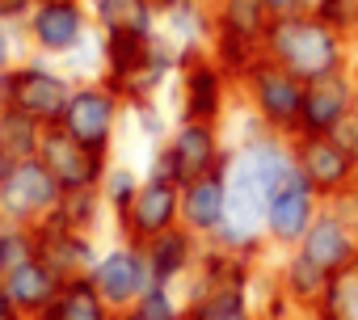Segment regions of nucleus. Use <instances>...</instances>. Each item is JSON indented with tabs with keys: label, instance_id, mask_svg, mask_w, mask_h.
Instances as JSON below:
<instances>
[{
	"label": "nucleus",
	"instance_id": "45",
	"mask_svg": "<svg viewBox=\"0 0 358 320\" xmlns=\"http://www.w3.org/2000/svg\"><path fill=\"white\" fill-rule=\"evenodd\" d=\"M257 320H266V316H257Z\"/></svg>",
	"mask_w": 358,
	"mask_h": 320
},
{
	"label": "nucleus",
	"instance_id": "34",
	"mask_svg": "<svg viewBox=\"0 0 358 320\" xmlns=\"http://www.w3.org/2000/svg\"><path fill=\"white\" fill-rule=\"evenodd\" d=\"M333 139H337V143H341V147H345L354 160H358V110H354V114H350V118H345L337 131H333Z\"/></svg>",
	"mask_w": 358,
	"mask_h": 320
},
{
	"label": "nucleus",
	"instance_id": "12",
	"mask_svg": "<svg viewBox=\"0 0 358 320\" xmlns=\"http://www.w3.org/2000/svg\"><path fill=\"white\" fill-rule=\"evenodd\" d=\"M312 266H320L329 278L358 266V232H354V219H350V207L345 198L337 203H324L320 215L312 219V228L303 232V240L295 245Z\"/></svg>",
	"mask_w": 358,
	"mask_h": 320
},
{
	"label": "nucleus",
	"instance_id": "24",
	"mask_svg": "<svg viewBox=\"0 0 358 320\" xmlns=\"http://www.w3.org/2000/svg\"><path fill=\"white\" fill-rule=\"evenodd\" d=\"M34 320H118V312L101 299V291L85 274V278H64L55 303L43 316H34Z\"/></svg>",
	"mask_w": 358,
	"mask_h": 320
},
{
	"label": "nucleus",
	"instance_id": "9",
	"mask_svg": "<svg viewBox=\"0 0 358 320\" xmlns=\"http://www.w3.org/2000/svg\"><path fill=\"white\" fill-rule=\"evenodd\" d=\"M59 198H64V186L51 177V169L38 156L13 160L5 182H0V215L9 224H22V228H34V224L51 219Z\"/></svg>",
	"mask_w": 358,
	"mask_h": 320
},
{
	"label": "nucleus",
	"instance_id": "14",
	"mask_svg": "<svg viewBox=\"0 0 358 320\" xmlns=\"http://www.w3.org/2000/svg\"><path fill=\"white\" fill-rule=\"evenodd\" d=\"M38 160L51 169V177L64 190H101L106 169H110V156L85 147L80 139H72L64 126H47L43 143H38Z\"/></svg>",
	"mask_w": 358,
	"mask_h": 320
},
{
	"label": "nucleus",
	"instance_id": "33",
	"mask_svg": "<svg viewBox=\"0 0 358 320\" xmlns=\"http://www.w3.org/2000/svg\"><path fill=\"white\" fill-rule=\"evenodd\" d=\"M34 9V0H0V22H9V26H26Z\"/></svg>",
	"mask_w": 358,
	"mask_h": 320
},
{
	"label": "nucleus",
	"instance_id": "32",
	"mask_svg": "<svg viewBox=\"0 0 358 320\" xmlns=\"http://www.w3.org/2000/svg\"><path fill=\"white\" fill-rule=\"evenodd\" d=\"M22 55H30V47H26V34H22V26H9V22H0V76H5Z\"/></svg>",
	"mask_w": 358,
	"mask_h": 320
},
{
	"label": "nucleus",
	"instance_id": "26",
	"mask_svg": "<svg viewBox=\"0 0 358 320\" xmlns=\"http://www.w3.org/2000/svg\"><path fill=\"white\" fill-rule=\"evenodd\" d=\"M106 215L110 211H106L101 190H64L59 207L51 211V219L64 224V228H72V232H97Z\"/></svg>",
	"mask_w": 358,
	"mask_h": 320
},
{
	"label": "nucleus",
	"instance_id": "36",
	"mask_svg": "<svg viewBox=\"0 0 358 320\" xmlns=\"http://www.w3.org/2000/svg\"><path fill=\"white\" fill-rule=\"evenodd\" d=\"M156 5V13L164 17V13H173V9H182V5H190V0H152Z\"/></svg>",
	"mask_w": 358,
	"mask_h": 320
},
{
	"label": "nucleus",
	"instance_id": "35",
	"mask_svg": "<svg viewBox=\"0 0 358 320\" xmlns=\"http://www.w3.org/2000/svg\"><path fill=\"white\" fill-rule=\"evenodd\" d=\"M270 17H291V13H312V0H262Z\"/></svg>",
	"mask_w": 358,
	"mask_h": 320
},
{
	"label": "nucleus",
	"instance_id": "38",
	"mask_svg": "<svg viewBox=\"0 0 358 320\" xmlns=\"http://www.w3.org/2000/svg\"><path fill=\"white\" fill-rule=\"evenodd\" d=\"M118 320H152V316H143L139 307H127V312H118Z\"/></svg>",
	"mask_w": 358,
	"mask_h": 320
},
{
	"label": "nucleus",
	"instance_id": "23",
	"mask_svg": "<svg viewBox=\"0 0 358 320\" xmlns=\"http://www.w3.org/2000/svg\"><path fill=\"white\" fill-rule=\"evenodd\" d=\"M89 13L101 34H118V30L143 34V38L160 34V13L152 0H89Z\"/></svg>",
	"mask_w": 358,
	"mask_h": 320
},
{
	"label": "nucleus",
	"instance_id": "18",
	"mask_svg": "<svg viewBox=\"0 0 358 320\" xmlns=\"http://www.w3.org/2000/svg\"><path fill=\"white\" fill-rule=\"evenodd\" d=\"M34 245H38V257L59 278H85L101 257V245H97L93 232H72V228H64L55 219L34 224Z\"/></svg>",
	"mask_w": 358,
	"mask_h": 320
},
{
	"label": "nucleus",
	"instance_id": "41",
	"mask_svg": "<svg viewBox=\"0 0 358 320\" xmlns=\"http://www.w3.org/2000/svg\"><path fill=\"white\" fill-rule=\"evenodd\" d=\"M9 106V93H5V76H0V110Z\"/></svg>",
	"mask_w": 358,
	"mask_h": 320
},
{
	"label": "nucleus",
	"instance_id": "42",
	"mask_svg": "<svg viewBox=\"0 0 358 320\" xmlns=\"http://www.w3.org/2000/svg\"><path fill=\"white\" fill-rule=\"evenodd\" d=\"M350 76H354V89H358V55H354V64H350Z\"/></svg>",
	"mask_w": 358,
	"mask_h": 320
},
{
	"label": "nucleus",
	"instance_id": "39",
	"mask_svg": "<svg viewBox=\"0 0 358 320\" xmlns=\"http://www.w3.org/2000/svg\"><path fill=\"white\" fill-rule=\"evenodd\" d=\"M9 165H13V156H9L5 147H0V182H5V173H9Z\"/></svg>",
	"mask_w": 358,
	"mask_h": 320
},
{
	"label": "nucleus",
	"instance_id": "29",
	"mask_svg": "<svg viewBox=\"0 0 358 320\" xmlns=\"http://www.w3.org/2000/svg\"><path fill=\"white\" fill-rule=\"evenodd\" d=\"M139 186H143V173H135L131 165H114V160H110L106 182H101V198H106V211H110L114 228H118V224H122V215L131 211V203H135Z\"/></svg>",
	"mask_w": 358,
	"mask_h": 320
},
{
	"label": "nucleus",
	"instance_id": "25",
	"mask_svg": "<svg viewBox=\"0 0 358 320\" xmlns=\"http://www.w3.org/2000/svg\"><path fill=\"white\" fill-rule=\"evenodd\" d=\"M211 13H215V34L253 43V47L266 43L270 13H266L262 0H211Z\"/></svg>",
	"mask_w": 358,
	"mask_h": 320
},
{
	"label": "nucleus",
	"instance_id": "22",
	"mask_svg": "<svg viewBox=\"0 0 358 320\" xmlns=\"http://www.w3.org/2000/svg\"><path fill=\"white\" fill-rule=\"evenodd\" d=\"M274 282H278V291L295 303L299 316H312V312L320 307V299H324V291H329L333 278H329L320 266H312L299 249H287L282 261H278V270H274Z\"/></svg>",
	"mask_w": 358,
	"mask_h": 320
},
{
	"label": "nucleus",
	"instance_id": "7",
	"mask_svg": "<svg viewBox=\"0 0 358 320\" xmlns=\"http://www.w3.org/2000/svg\"><path fill=\"white\" fill-rule=\"evenodd\" d=\"M236 93H241L236 80L211 59L207 47L182 51V68H177V118L224 122Z\"/></svg>",
	"mask_w": 358,
	"mask_h": 320
},
{
	"label": "nucleus",
	"instance_id": "28",
	"mask_svg": "<svg viewBox=\"0 0 358 320\" xmlns=\"http://www.w3.org/2000/svg\"><path fill=\"white\" fill-rule=\"evenodd\" d=\"M308 320H358V266L333 274L320 307L308 316Z\"/></svg>",
	"mask_w": 358,
	"mask_h": 320
},
{
	"label": "nucleus",
	"instance_id": "13",
	"mask_svg": "<svg viewBox=\"0 0 358 320\" xmlns=\"http://www.w3.org/2000/svg\"><path fill=\"white\" fill-rule=\"evenodd\" d=\"M93 286L101 291V299L114 307V312H127L139 303V295L152 286V274H148V257H143V245H131V240H114L101 249L97 266L89 270Z\"/></svg>",
	"mask_w": 358,
	"mask_h": 320
},
{
	"label": "nucleus",
	"instance_id": "4",
	"mask_svg": "<svg viewBox=\"0 0 358 320\" xmlns=\"http://www.w3.org/2000/svg\"><path fill=\"white\" fill-rule=\"evenodd\" d=\"M241 97L253 114L257 126L282 135V139H295L299 135V114H303V80L295 72H287L278 59H270L266 51L253 59V68L241 76Z\"/></svg>",
	"mask_w": 358,
	"mask_h": 320
},
{
	"label": "nucleus",
	"instance_id": "37",
	"mask_svg": "<svg viewBox=\"0 0 358 320\" xmlns=\"http://www.w3.org/2000/svg\"><path fill=\"white\" fill-rule=\"evenodd\" d=\"M0 320H26V316H22V312H13L5 299H0Z\"/></svg>",
	"mask_w": 358,
	"mask_h": 320
},
{
	"label": "nucleus",
	"instance_id": "15",
	"mask_svg": "<svg viewBox=\"0 0 358 320\" xmlns=\"http://www.w3.org/2000/svg\"><path fill=\"white\" fill-rule=\"evenodd\" d=\"M177 224H182V186L160 173H143V186H139L131 211L122 215L118 236L131 245H148L152 236H160Z\"/></svg>",
	"mask_w": 358,
	"mask_h": 320
},
{
	"label": "nucleus",
	"instance_id": "10",
	"mask_svg": "<svg viewBox=\"0 0 358 320\" xmlns=\"http://www.w3.org/2000/svg\"><path fill=\"white\" fill-rule=\"evenodd\" d=\"M320 207H324V198L316 194V186L299 169H291L274 186V194H270V207H266V245L274 253L295 249L303 240V232L312 228V219L320 215Z\"/></svg>",
	"mask_w": 358,
	"mask_h": 320
},
{
	"label": "nucleus",
	"instance_id": "2",
	"mask_svg": "<svg viewBox=\"0 0 358 320\" xmlns=\"http://www.w3.org/2000/svg\"><path fill=\"white\" fill-rule=\"evenodd\" d=\"M262 51L278 59L287 72H295L303 85L350 72L354 64V43L350 34L324 26L316 13H291V17H270Z\"/></svg>",
	"mask_w": 358,
	"mask_h": 320
},
{
	"label": "nucleus",
	"instance_id": "44",
	"mask_svg": "<svg viewBox=\"0 0 358 320\" xmlns=\"http://www.w3.org/2000/svg\"><path fill=\"white\" fill-rule=\"evenodd\" d=\"M354 194H358V186H354Z\"/></svg>",
	"mask_w": 358,
	"mask_h": 320
},
{
	"label": "nucleus",
	"instance_id": "19",
	"mask_svg": "<svg viewBox=\"0 0 358 320\" xmlns=\"http://www.w3.org/2000/svg\"><path fill=\"white\" fill-rule=\"evenodd\" d=\"M224 219H228V165L203 177H190L182 186V228H190L199 240L211 245Z\"/></svg>",
	"mask_w": 358,
	"mask_h": 320
},
{
	"label": "nucleus",
	"instance_id": "6",
	"mask_svg": "<svg viewBox=\"0 0 358 320\" xmlns=\"http://www.w3.org/2000/svg\"><path fill=\"white\" fill-rule=\"evenodd\" d=\"M122 118H127V101L118 97V89H114L106 76H85V80H76L59 126H64L72 139H80L85 147L110 156Z\"/></svg>",
	"mask_w": 358,
	"mask_h": 320
},
{
	"label": "nucleus",
	"instance_id": "11",
	"mask_svg": "<svg viewBox=\"0 0 358 320\" xmlns=\"http://www.w3.org/2000/svg\"><path fill=\"white\" fill-rule=\"evenodd\" d=\"M291 156H295V169L316 186V194L324 203H337V198L354 194L358 160L333 135H295L291 139Z\"/></svg>",
	"mask_w": 358,
	"mask_h": 320
},
{
	"label": "nucleus",
	"instance_id": "5",
	"mask_svg": "<svg viewBox=\"0 0 358 320\" xmlns=\"http://www.w3.org/2000/svg\"><path fill=\"white\" fill-rule=\"evenodd\" d=\"M76 89V76L68 68H59V59H47V55H22L9 72H5V93H9V106L38 118L43 126H59L64 110H68V97Z\"/></svg>",
	"mask_w": 358,
	"mask_h": 320
},
{
	"label": "nucleus",
	"instance_id": "43",
	"mask_svg": "<svg viewBox=\"0 0 358 320\" xmlns=\"http://www.w3.org/2000/svg\"><path fill=\"white\" fill-rule=\"evenodd\" d=\"M350 43H354V55H358V22H354V30H350Z\"/></svg>",
	"mask_w": 358,
	"mask_h": 320
},
{
	"label": "nucleus",
	"instance_id": "17",
	"mask_svg": "<svg viewBox=\"0 0 358 320\" xmlns=\"http://www.w3.org/2000/svg\"><path fill=\"white\" fill-rule=\"evenodd\" d=\"M358 110V89L350 72L312 80L303 89V114H299V135H333L350 114Z\"/></svg>",
	"mask_w": 358,
	"mask_h": 320
},
{
	"label": "nucleus",
	"instance_id": "16",
	"mask_svg": "<svg viewBox=\"0 0 358 320\" xmlns=\"http://www.w3.org/2000/svg\"><path fill=\"white\" fill-rule=\"evenodd\" d=\"M203 245L207 240H199L190 228H169V232H160V236H152L148 245H143V257H148V274H152V282L156 286H177L182 291L190 278H194V270H199V261H203Z\"/></svg>",
	"mask_w": 358,
	"mask_h": 320
},
{
	"label": "nucleus",
	"instance_id": "1",
	"mask_svg": "<svg viewBox=\"0 0 358 320\" xmlns=\"http://www.w3.org/2000/svg\"><path fill=\"white\" fill-rule=\"evenodd\" d=\"M291 169H295L291 139L253 122L232 143V156H228V219L211 245H224L228 253L262 257L270 249L266 245V207H270L274 186Z\"/></svg>",
	"mask_w": 358,
	"mask_h": 320
},
{
	"label": "nucleus",
	"instance_id": "31",
	"mask_svg": "<svg viewBox=\"0 0 358 320\" xmlns=\"http://www.w3.org/2000/svg\"><path fill=\"white\" fill-rule=\"evenodd\" d=\"M127 114L139 122V135H143V139H152V143H164V139H169V131H173V122H164V114H160V106H156V101L127 106Z\"/></svg>",
	"mask_w": 358,
	"mask_h": 320
},
{
	"label": "nucleus",
	"instance_id": "8",
	"mask_svg": "<svg viewBox=\"0 0 358 320\" xmlns=\"http://www.w3.org/2000/svg\"><path fill=\"white\" fill-rule=\"evenodd\" d=\"M22 34H26V47L34 55L68 59L72 51H80L97 34V26L89 13V0H34Z\"/></svg>",
	"mask_w": 358,
	"mask_h": 320
},
{
	"label": "nucleus",
	"instance_id": "40",
	"mask_svg": "<svg viewBox=\"0 0 358 320\" xmlns=\"http://www.w3.org/2000/svg\"><path fill=\"white\" fill-rule=\"evenodd\" d=\"M9 228H13V224H9L5 215H0V253H5V240H9Z\"/></svg>",
	"mask_w": 358,
	"mask_h": 320
},
{
	"label": "nucleus",
	"instance_id": "21",
	"mask_svg": "<svg viewBox=\"0 0 358 320\" xmlns=\"http://www.w3.org/2000/svg\"><path fill=\"white\" fill-rule=\"evenodd\" d=\"M186 316L182 320H257L253 282H186Z\"/></svg>",
	"mask_w": 358,
	"mask_h": 320
},
{
	"label": "nucleus",
	"instance_id": "3",
	"mask_svg": "<svg viewBox=\"0 0 358 320\" xmlns=\"http://www.w3.org/2000/svg\"><path fill=\"white\" fill-rule=\"evenodd\" d=\"M232 156V143L224 139V122H203V118H177L169 139L156 143L148 173H160L177 186L190 177H203L211 169H224Z\"/></svg>",
	"mask_w": 358,
	"mask_h": 320
},
{
	"label": "nucleus",
	"instance_id": "30",
	"mask_svg": "<svg viewBox=\"0 0 358 320\" xmlns=\"http://www.w3.org/2000/svg\"><path fill=\"white\" fill-rule=\"evenodd\" d=\"M312 13H316L324 26L350 34L354 22H358V0H312Z\"/></svg>",
	"mask_w": 358,
	"mask_h": 320
},
{
	"label": "nucleus",
	"instance_id": "27",
	"mask_svg": "<svg viewBox=\"0 0 358 320\" xmlns=\"http://www.w3.org/2000/svg\"><path fill=\"white\" fill-rule=\"evenodd\" d=\"M43 122L5 106L0 110V147H5L13 160H26V156H38V143H43Z\"/></svg>",
	"mask_w": 358,
	"mask_h": 320
},
{
	"label": "nucleus",
	"instance_id": "20",
	"mask_svg": "<svg viewBox=\"0 0 358 320\" xmlns=\"http://www.w3.org/2000/svg\"><path fill=\"white\" fill-rule=\"evenodd\" d=\"M59 286H64V278H59V274L38 257V253H34V257H26L22 266H13V270L0 274V299H5L13 312H22L26 320L43 316V312L55 303Z\"/></svg>",
	"mask_w": 358,
	"mask_h": 320
}]
</instances>
